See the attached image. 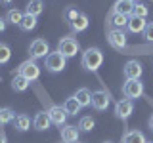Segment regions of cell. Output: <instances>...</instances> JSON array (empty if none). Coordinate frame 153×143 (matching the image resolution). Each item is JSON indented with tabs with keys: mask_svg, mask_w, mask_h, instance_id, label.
Returning a JSON list of instances; mask_svg holds the SVG:
<instances>
[{
	"mask_svg": "<svg viewBox=\"0 0 153 143\" xmlns=\"http://www.w3.org/2000/svg\"><path fill=\"white\" fill-rule=\"evenodd\" d=\"M12 124H13V128H16L17 132H27L29 128H31V118H29L27 114H17Z\"/></svg>",
	"mask_w": 153,
	"mask_h": 143,
	"instance_id": "cell-22",
	"label": "cell"
},
{
	"mask_svg": "<svg viewBox=\"0 0 153 143\" xmlns=\"http://www.w3.org/2000/svg\"><path fill=\"white\" fill-rule=\"evenodd\" d=\"M48 114H50V120L52 124H56V126H65L67 124V116L69 114L65 113V109L61 107V105H52L50 109H48Z\"/></svg>",
	"mask_w": 153,
	"mask_h": 143,
	"instance_id": "cell-11",
	"label": "cell"
},
{
	"mask_svg": "<svg viewBox=\"0 0 153 143\" xmlns=\"http://www.w3.org/2000/svg\"><path fill=\"white\" fill-rule=\"evenodd\" d=\"M63 109H65V113L69 114V116H76V113H80V103L76 101V97L75 95H71V97H67L65 99V103H63Z\"/></svg>",
	"mask_w": 153,
	"mask_h": 143,
	"instance_id": "cell-20",
	"label": "cell"
},
{
	"mask_svg": "<svg viewBox=\"0 0 153 143\" xmlns=\"http://www.w3.org/2000/svg\"><path fill=\"white\" fill-rule=\"evenodd\" d=\"M23 15H25V13H23L21 10L12 8V10H8V13H6V23H12V25H17V27H19V23H21Z\"/></svg>",
	"mask_w": 153,
	"mask_h": 143,
	"instance_id": "cell-25",
	"label": "cell"
},
{
	"mask_svg": "<svg viewBox=\"0 0 153 143\" xmlns=\"http://www.w3.org/2000/svg\"><path fill=\"white\" fill-rule=\"evenodd\" d=\"M147 13H149V8H147V4L143 2H134V10H132V15L134 17H147Z\"/></svg>",
	"mask_w": 153,
	"mask_h": 143,
	"instance_id": "cell-28",
	"label": "cell"
},
{
	"mask_svg": "<svg viewBox=\"0 0 153 143\" xmlns=\"http://www.w3.org/2000/svg\"><path fill=\"white\" fill-rule=\"evenodd\" d=\"M109 103H111V95H109L105 90H96L92 92V107L96 111H105V109L109 107Z\"/></svg>",
	"mask_w": 153,
	"mask_h": 143,
	"instance_id": "cell-9",
	"label": "cell"
},
{
	"mask_svg": "<svg viewBox=\"0 0 153 143\" xmlns=\"http://www.w3.org/2000/svg\"><path fill=\"white\" fill-rule=\"evenodd\" d=\"M123 95L126 99H138L143 95V84L140 80H126V82L123 84Z\"/></svg>",
	"mask_w": 153,
	"mask_h": 143,
	"instance_id": "cell-7",
	"label": "cell"
},
{
	"mask_svg": "<svg viewBox=\"0 0 153 143\" xmlns=\"http://www.w3.org/2000/svg\"><path fill=\"white\" fill-rule=\"evenodd\" d=\"M146 143H153V141H146Z\"/></svg>",
	"mask_w": 153,
	"mask_h": 143,
	"instance_id": "cell-37",
	"label": "cell"
},
{
	"mask_svg": "<svg viewBox=\"0 0 153 143\" xmlns=\"http://www.w3.org/2000/svg\"><path fill=\"white\" fill-rule=\"evenodd\" d=\"M61 130V141L63 143H79V136H80V130L73 124H65V126L59 128Z\"/></svg>",
	"mask_w": 153,
	"mask_h": 143,
	"instance_id": "cell-12",
	"label": "cell"
},
{
	"mask_svg": "<svg viewBox=\"0 0 153 143\" xmlns=\"http://www.w3.org/2000/svg\"><path fill=\"white\" fill-rule=\"evenodd\" d=\"M128 25V17L126 15H121V13H115L113 10L107 13V27L109 29H121L124 31V27Z\"/></svg>",
	"mask_w": 153,
	"mask_h": 143,
	"instance_id": "cell-14",
	"label": "cell"
},
{
	"mask_svg": "<svg viewBox=\"0 0 153 143\" xmlns=\"http://www.w3.org/2000/svg\"><path fill=\"white\" fill-rule=\"evenodd\" d=\"M146 19L143 17H134V15H130L128 17V25H126V29H128V32H132V35H140V32H143V29H146Z\"/></svg>",
	"mask_w": 153,
	"mask_h": 143,
	"instance_id": "cell-15",
	"label": "cell"
},
{
	"mask_svg": "<svg viewBox=\"0 0 153 143\" xmlns=\"http://www.w3.org/2000/svg\"><path fill=\"white\" fill-rule=\"evenodd\" d=\"M75 97L76 101L80 103V107H92V92L86 88H79L75 92Z\"/></svg>",
	"mask_w": 153,
	"mask_h": 143,
	"instance_id": "cell-19",
	"label": "cell"
},
{
	"mask_svg": "<svg viewBox=\"0 0 153 143\" xmlns=\"http://www.w3.org/2000/svg\"><path fill=\"white\" fill-rule=\"evenodd\" d=\"M29 80L25 78V76H21V74H17L16 73V76H13V80H12V90L13 92H25V90L29 88Z\"/></svg>",
	"mask_w": 153,
	"mask_h": 143,
	"instance_id": "cell-24",
	"label": "cell"
},
{
	"mask_svg": "<svg viewBox=\"0 0 153 143\" xmlns=\"http://www.w3.org/2000/svg\"><path fill=\"white\" fill-rule=\"evenodd\" d=\"M42 12H44V2H42V0H29V4L25 8V13L38 17Z\"/></svg>",
	"mask_w": 153,
	"mask_h": 143,
	"instance_id": "cell-21",
	"label": "cell"
},
{
	"mask_svg": "<svg viewBox=\"0 0 153 143\" xmlns=\"http://www.w3.org/2000/svg\"><path fill=\"white\" fill-rule=\"evenodd\" d=\"M107 42H109V46H111L113 50L123 52L124 48H126V44H128L126 32L121 31V29H109V32H107Z\"/></svg>",
	"mask_w": 153,
	"mask_h": 143,
	"instance_id": "cell-6",
	"label": "cell"
},
{
	"mask_svg": "<svg viewBox=\"0 0 153 143\" xmlns=\"http://www.w3.org/2000/svg\"><path fill=\"white\" fill-rule=\"evenodd\" d=\"M123 73H124V78L126 80H140V76L143 73V67L138 59H130V61L124 63Z\"/></svg>",
	"mask_w": 153,
	"mask_h": 143,
	"instance_id": "cell-8",
	"label": "cell"
},
{
	"mask_svg": "<svg viewBox=\"0 0 153 143\" xmlns=\"http://www.w3.org/2000/svg\"><path fill=\"white\" fill-rule=\"evenodd\" d=\"M146 136L140 130H128L123 133V143H146Z\"/></svg>",
	"mask_w": 153,
	"mask_h": 143,
	"instance_id": "cell-18",
	"label": "cell"
},
{
	"mask_svg": "<svg viewBox=\"0 0 153 143\" xmlns=\"http://www.w3.org/2000/svg\"><path fill=\"white\" fill-rule=\"evenodd\" d=\"M88 25H90V21H88V15H86V13H79V15H76V19L73 23H71V32H82V31H86V29H88Z\"/></svg>",
	"mask_w": 153,
	"mask_h": 143,
	"instance_id": "cell-17",
	"label": "cell"
},
{
	"mask_svg": "<svg viewBox=\"0 0 153 143\" xmlns=\"http://www.w3.org/2000/svg\"><path fill=\"white\" fill-rule=\"evenodd\" d=\"M6 141H8V139H6V133L0 130V143H6Z\"/></svg>",
	"mask_w": 153,
	"mask_h": 143,
	"instance_id": "cell-33",
	"label": "cell"
},
{
	"mask_svg": "<svg viewBox=\"0 0 153 143\" xmlns=\"http://www.w3.org/2000/svg\"><path fill=\"white\" fill-rule=\"evenodd\" d=\"M36 17L35 15H29V13H25L21 19V23H19V29H21L23 32H31L33 29H36Z\"/></svg>",
	"mask_w": 153,
	"mask_h": 143,
	"instance_id": "cell-23",
	"label": "cell"
},
{
	"mask_svg": "<svg viewBox=\"0 0 153 143\" xmlns=\"http://www.w3.org/2000/svg\"><path fill=\"white\" fill-rule=\"evenodd\" d=\"M57 52H59L63 57H75L80 52V44L75 36H63L59 42H57Z\"/></svg>",
	"mask_w": 153,
	"mask_h": 143,
	"instance_id": "cell-2",
	"label": "cell"
},
{
	"mask_svg": "<svg viewBox=\"0 0 153 143\" xmlns=\"http://www.w3.org/2000/svg\"><path fill=\"white\" fill-rule=\"evenodd\" d=\"M50 54V44H48V40L44 38H35V40L31 42V46H29V55H31V59H42V57H48Z\"/></svg>",
	"mask_w": 153,
	"mask_h": 143,
	"instance_id": "cell-4",
	"label": "cell"
},
{
	"mask_svg": "<svg viewBox=\"0 0 153 143\" xmlns=\"http://www.w3.org/2000/svg\"><path fill=\"white\" fill-rule=\"evenodd\" d=\"M50 126H52V120H50V114H48V111H38L35 114V118H33V128H35L36 132H44Z\"/></svg>",
	"mask_w": 153,
	"mask_h": 143,
	"instance_id": "cell-13",
	"label": "cell"
},
{
	"mask_svg": "<svg viewBox=\"0 0 153 143\" xmlns=\"http://www.w3.org/2000/svg\"><path fill=\"white\" fill-rule=\"evenodd\" d=\"M13 0H0V4H4V6H8V4H12Z\"/></svg>",
	"mask_w": 153,
	"mask_h": 143,
	"instance_id": "cell-34",
	"label": "cell"
},
{
	"mask_svg": "<svg viewBox=\"0 0 153 143\" xmlns=\"http://www.w3.org/2000/svg\"><path fill=\"white\" fill-rule=\"evenodd\" d=\"M80 63H82V67L86 71L96 73V71L102 67V63H103L102 50H100V48H88L86 52H82V59H80Z\"/></svg>",
	"mask_w": 153,
	"mask_h": 143,
	"instance_id": "cell-1",
	"label": "cell"
},
{
	"mask_svg": "<svg viewBox=\"0 0 153 143\" xmlns=\"http://www.w3.org/2000/svg\"><path fill=\"white\" fill-rule=\"evenodd\" d=\"M132 113H134L132 99H121V101L115 103V116H117V118H121V120H128Z\"/></svg>",
	"mask_w": 153,
	"mask_h": 143,
	"instance_id": "cell-10",
	"label": "cell"
},
{
	"mask_svg": "<svg viewBox=\"0 0 153 143\" xmlns=\"http://www.w3.org/2000/svg\"><path fill=\"white\" fill-rule=\"evenodd\" d=\"M44 67H46L48 73L57 74V73H61V71H65V67H67V57H63L57 50H56V52H50V54H48V57H46Z\"/></svg>",
	"mask_w": 153,
	"mask_h": 143,
	"instance_id": "cell-3",
	"label": "cell"
},
{
	"mask_svg": "<svg viewBox=\"0 0 153 143\" xmlns=\"http://www.w3.org/2000/svg\"><path fill=\"white\" fill-rule=\"evenodd\" d=\"M6 27H8L6 17H2V15H0V32H4V31H6Z\"/></svg>",
	"mask_w": 153,
	"mask_h": 143,
	"instance_id": "cell-32",
	"label": "cell"
},
{
	"mask_svg": "<svg viewBox=\"0 0 153 143\" xmlns=\"http://www.w3.org/2000/svg\"><path fill=\"white\" fill-rule=\"evenodd\" d=\"M132 10H134V2H130V0H117L113 4V12L121 13V15H126V17L132 15Z\"/></svg>",
	"mask_w": 153,
	"mask_h": 143,
	"instance_id": "cell-16",
	"label": "cell"
},
{
	"mask_svg": "<svg viewBox=\"0 0 153 143\" xmlns=\"http://www.w3.org/2000/svg\"><path fill=\"white\" fill-rule=\"evenodd\" d=\"M103 143H113V141H103Z\"/></svg>",
	"mask_w": 153,
	"mask_h": 143,
	"instance_id": "cell-36",
	"label": "cell"
},
{
	"mask_svg": "<svg viewBox=\"0 0 153 143\" xmlns=\"http://www.w3.org/2000/svg\"><path fill=\"white\" fill-rule=\"evenodd\" d=\"M94 126H96V120L92 116H82L79 120V124H76V128H79L80 132H92Z\"/></svg>",
	"mask_w": 153,
	"mask_h": 143,
	"instance_id": "cell-27",
	"label": "cell"
},
{
	"mask_svg": "<svg viewBox=\"0 0 153 143\" xmlns=\"http://www.w3.org/2000/svg\"><path fill=\"white\" fill-rule=\"evenodd\" d=\"M79 10L76 8H73V6H69V8H65V12H63V19L67 21V25H71V23L76 19V15H79Z\"/></svg>",
	"mask_w": 153,
	"mask_h": 143,
	"instance_id": "cell-30",
	"label": "cell"
},
{
	"mask_svg": "<svg viewBox=\"0 0 153 143\" xmlns=\"http://www.w3.org/2000/svg\"><path fill=\"white\" fill-rule=\"evenodd\" d=\"M149 130L153 132V114H151V116H149Z\"/></svg>",
	"mask_w": 153,
	"mask_h": 143,
	"instance_id": "cell-35",
	"label": "cell"
},
{
	"mask_svg": "<svg viewBox=\"0 0 153 143\" xmlns=\"http://www.w3.org/2000/svg\"><path fill=\"white\" fill-rule=\"evenodd\" d=\"M17 74L25 76L29 82H33V80H36L38 76H40V65H38L35 59H27L17 67Z\"/></svg>",
	"mask_w": 153,
	"mask_h": 143,
	"instance_id": "cell-5",
	"label": "cell"
},
{
	"mask_svg": "<svg viewBox=\"0 0 153 143\" xmlns=\"http://www.w3.org/2000/svg\"><path fill=\"white\" fill-rule=\"evenodd\" d=\"M13 118H16V113H13L10 107H2V109H0V126L12 124Z\"/></svg>",
	"mask_w": 153,
	"mask_h": 143,
	"instance_id": "cell-26",
	"label": "cell"
},
{
	"mask_svg": "<svg viewBox=\"0 0 153 143\" xmlns=\"http://www.w3.org/2000/svg\"><path fill=\"white\" fill-rule=\"evenodd\" d=\"M10 59H12V50H10V46L4 44V42H0V65H6Z\"/></svg>",
	"mask_w": 153,
	"mask_h": 143,
	"instance_id": "cell-29",
	"label": "cell"
},
{
	"mask_svg": "<svg viewBox=\"0 0 153 143\" xmlns=\"http://www.w3.org/2000/svg\"><path fill=\"white\" fill-rule=\"evenodd\" d=\"M130 2H136V0H130Z\"/></svg>",
	"mask_w": 153,
	"mask_h": 143,
	"instance_id": "cell-38",
	"label": "cell"
},
{
	"mask_svg": "<svg viewBox=\"0 0 153 143\" xmlns=\"http://www.w3.org/2000/svg\"><path fill=\"white\" fill-rule=\"evenodd\" d=\"M143 38L147 42H153V23H147L146 29H143Z\"/></svg>",
	"mask_w": 153,
	"mask_h": 143,
	"instance_id": "cell-31",
	"label": "cell"
}]
</instances>
